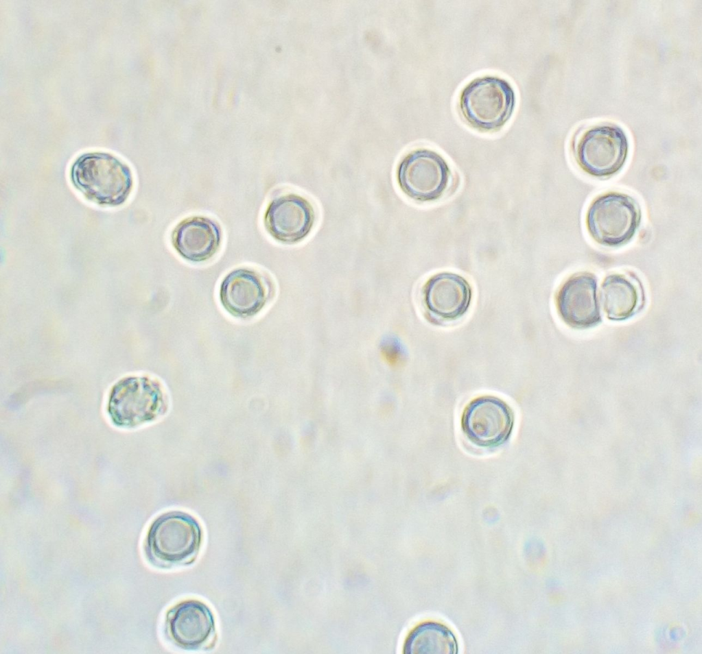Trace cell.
I'll return each mask as SVG.
<instances>
[{
    "label": "cell",
    "instance_id": "cell-12",
    "mask_svg": "<svg viewBox=\"0 0 702 654\" xmlns=\"http://www.w3.org/2000/svg\"><path fill=\"white\" fill-rule=\"evenodd\" d=\"M596 277L583 271L568 278L558 289L555 306L560 318L572 328H591L600 322Z\"/></svg>",
    "mask_w": 702,
    "mask_h": 654
},
{
    "label": "cell",
    "instance_id": "cell-6",
    "mask_svg": "<svg viewBox=\"0 0 702 654\" xmlns=\"http://www.w3.org/2000/svg\"><path fill=\"white\" fill-rule=\"evenodd\" d=\"M276 285L266 271L250 266L235 267L222 278L218 300L223 310L240 320L253 319L274 300Z\"/></svg>",
    "mask_w": 702,
    "mask_h": 654
},
{
    "label": "cell",
    "instance_id": "cell-16",
    "mask_svg": "<svg viewBox=\"0 0 702 654\" xmlns=\"http://www.w3.org/2000/svg\"><path fill=\"white\" fill-rule=\"evenodd\" d=\"M407 654H457L458 643L453 632L434 621L423 622L408 635L404 646Z\"/></svg>",
    "mask_w": 702,
    "mask_h": 654
},
{
    "label": "cell",
    "instance_id": "cell-4",
    "mask_svg": "<svg viewBox=\"0 0 702 654\" xmlns=\"http://www.w3.org/2000/svg\"><path fill=\"white\" fill-rule=\"evenodd\" d=\"M395 178L406 197L417 203L429 204L446 195L452 183L453 172L443 155L420 147L403 156L397 165Z\"/></svg>",
    "mask_w": 702,
    "mask_h": 654
},
{
    "label": "cell",
    "instance_id": "cell-9",
    "mask_svg": "<svg viewBox=\"0 0 702 654\" xmlns=\"http://www.w3.org/2000/svg\"><path fill=\"white\" fill-rule=\"evenodd\" d=\"M318 221L316 206L306 196L288 191L274 196L268 203L263 217L269 236L283 245H295L305 240Z\"/></svg>",
    "mask_w": 702,
    "mask_h": 654
},
{
    "label": "cell",
    "instance_id": "cell-1",
    "mask_svg": "<svg viewBox=\"0 0 702 654\" xmlns=\"http://www.w3.org/2000/svg\"><path fill=\"white\" fill-rule=\"evenodd\" d=\"M69 178L87 201L102 207L123 205L134 188L131 168L107 152H89L78 156L70 167Z\"/></svg>",
    "mask_w": 702,
    "mask_h": 654
},
{
    "label": "cell",
    "instance_id": "cell-8",
    "mask_svg": "<svg viewBox=\"0 0 702 654\" xmlns=\"http://www.w3.org/2000/svg\"><path fill=\"white\" fill-rule=\"evenodd\" d=\"M629 150L628 137L621 128L601 124L583 132L576 141L574 153L583 171L594 178H605L622 169Z\"/></svg>",
    "mask_w": 702,
    "mask_h": 654
},
{
    "label": "cell",
    "instance_id": "cell-15",
    "mask_svg": "<svg viewBox=\"0 0 702 654\" xmlns=\"http://www.w3.org/2000/svg\"><path fill=\"white\" fill-rule=\"evenodd\" d=\"M600 299L607 317L613 321L631 317L642 306V293L639 283L623 274H612L603 280Z\"/></svg>",
    "mask_w": 702,
    "mask_h": 654
},
{
    "label": "cell",
    "instance_id": "cell-13",
    "mask_svg": "<svg viewBox=\"0 0 702 654\" xmlns=\"http://www.w3.org/2000/svg\"><path fill=\"white\" fill-rule=\"evenodd\" d=\"M171 245L184 261L202 264L213 259L223 243L220 225L211 217L192 215L181 219L170 234Z\"/></svg>",
    "mask_w": 702,
    "mask_h": 654
},
{
    "label": "cell",
    "instance_id": "cell-10",
    "mask_svg": "<svg viewBox=\"0 0 702 654\" xmlns=\"http://www.w3.org/2000/svg\"><path fill=\"white\" fill-rule=\"evenodd\" d=\"M460 426L472 444L480 447H495L510 437L514 426V413L503 399L493 395H482L465 406Z\"/></svg>",
    "mask_w": 702,
    "mask_h": 654
},
{
    "label": "cell",
    "instance_id": "cell-2",
    "mask_svg": "<svg viewBox=\"0 0 702 654\" xmlns=\"http://www.w3.org/2000/svg\"><path fill=\"white\" fill-rule=\"evenodd\" d=\"M169 408L167 391L160 380L146 374L124 376L110 388L106 413L117 427L135 428L164 416Z\"/></svg>",
    "mask_w": 702,
    "mask_h": 654
},
{
    "label": "cell",
    "instance_id": "cell-7",
    "mask_svg": "<svg viewBox=\"0 0 702 654\" xmlns=\"http://www.w3.org/2000/svg\"><path fill=\"white\" fill-rule=\"evenodd\" d=\"M202 537L201 526L193 516L173 510L161 514L152 522L148 532L147 546L157 561L178 565L196 556Z\"/></svg>",
    "mask_w": 702,
    "mask_h": 654
},
{
    "label": "cell",
    "instance_id": "cell-3",
    "mask_svg": "<svg viewBox=\"0 0 702 654\" xmlns=\"http://www.w3.org/2000/svg\"><path fill=\"white\" fill-rule=\"evenodd\" d=\"M516 104L508 81L495 75L473 79L461 90L458 108L467 124L481 132L500 130L511 118Z\"/></svg>",
    "mask_w": 702,
    "mask_h": 654
},
{
    "label": "cell",
    "instance_id": "cell-11",
    "mask_svg": "<svg viewBox=\"0 0 702 654\" xmlns=\"http://www.w3.org/2000/svg\"><path fill=\"white\" fill-rule=\"evenodd\" d=\"M473 290L462 275L440 271L430 276L422 286L421 304L432 319L452 322L462 318L469 311Z\"/></svg>",
    "mask_w": 702,
    "mask_h": 654
},
{
    "label": "cell",
    "instance_id": "cell-14",
    "mask_svg": "<svg viewBox=\"0 0 702 654\" xmlns=\"http://www.w3.org/2000/svg\"><path fill=\"white\" fill-rule=\"evenodd\" d=\"M168 633L173 641L186 649H196L204 645L215 631L213 614L203 603L183 601L168 612Z\"/></svg>",
    "mask_w": 702,
    "mask_h": 654
},
{
    "label": "cell",
    "instance_id": "cell-5",
    "mask_svg": "<svg viewBox=\"0 0 702 654\" xmlns=\"http://www.w3.org/2000/svg\"><path fill=\"white\" fill-rule=\"evenodd\" d=\"M641 219L640 208L633 197L610 191L597 196L590 203L585 223L589 236L596 243L615 247L633 239Z\"/></svg>",
    "mask_w": 702,
    "mask_h": 654
}]
</instances>
